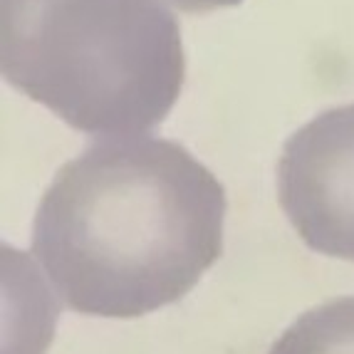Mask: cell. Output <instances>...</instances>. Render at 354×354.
<instances>
[{
  "instance_id": "cell-1",
  "label": "cell",
  "mask_w": 354,
  "mask_h": 354,
  "mask_svg": "<svg viewBox=\"0 0 354 354\" xmlns=\"http://www.w3.org/2000/svg\"><path fill=\"white\" fill-rule=\"evenodd\" d=\"M225 191L189 149L109 139L67 161L32 221V253L70 310L142 317L181 300L223 253Z\"/></svg>"
},
{
  "instance_id": "cell-4",
  "label": "cell",
  "mask_w": 354,
  "mask_h": 354,
  "mask_svg": "<svg viewBox=\"0 0 354 354\" xmlns=\"http://www.w3.org/2000/svg\"><path fill=\"white\" fill-rule=\"evenodd\" d=\"M268 354H354V295L302 313Z\"/></svg>"
},
{
  "instance_id": "cell-2",
  "label": "cell",
  "mask_w": 354,
  "mask_h": 354,
  "mask_svg": "<svg viewBox=\"0 0 354 354\" xmlns=\"http://www.w3.org/2000/svg\"><path fill=\"white\" fill-rule=\"evenodd\" d=\"M0 67L72 129L106 139L156 129L186 77L161 0H0Z\"/></svg>"
},
{
  "instance_id": "cell-3",
  "label": "cell",
  "mask_w": 354,
  "mask_h": 354,
  "mask_svg": "<svg viewBox=\"0 0 354 354\" xmlns=\"http://www.w3.org/2000/svg\"><path fill=\"white\" fill-rule=\"evenodd\" d=\"M278 198L307 248L354 260V104L317 114L285 142Z\"/></svg>"
},
{
  "instance_id": "cell-5",
  "label": "cell",
  "mask_w": 354,
  "mask_h": 354,
  "mask_svg": "<svg viewBox=\"0 0 354 354\" xmlns=\"http://www.w3.org/2000/svg\"><path fill=\"white\" fill-rule=\"evenodd\" d=\"M169 3L183 12H208V10H216V8L238 6L243 0H169Z\"/></svg>"
}]
</instances>
